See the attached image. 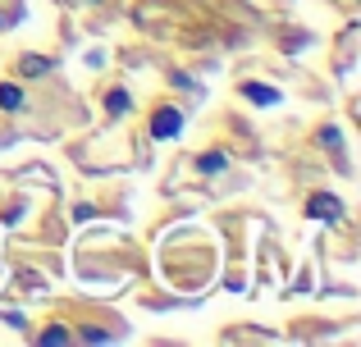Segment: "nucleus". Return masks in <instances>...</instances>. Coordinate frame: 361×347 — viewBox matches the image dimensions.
I'll return each instance as SVG.
<instances>
[{
  "label": "nucleus",
  "mask_w": 361,
  "mask_h": 347,
  "mask_svg": "<svg viewBox=\"0 0 361 347\" xmlns=\"http://www.w3.org/2000/svg\"><path fill=\"white\" fill-rule=\"evenodd\" d=\"M178 133H183V115H178L174 106H165L151 119V137H156V142H169V137H178Z\"/></svg>",
  "instance_id": "1"
},
{
  "label": "nucleus",
  "mask_w": 361,
  "mask_h": 347,
  "mask_svg": "<svg viewBox=\"0 0 361 347\" xmlns=\"http://www.w3.org/2000/svg\"><path fill=\"white\" fill-rule=\"evenodd\" d=\"M307 215H316V220H343V201H338V196H325V192H316L307 201Z\"/></svg>",
  "instance_id": "2"
},
{
  "label": "nucleus",
  "mask_w": 361,
  "mask_h": 347,
  "mask_svg": "<svg viewBox=\"0 0 361 347\" xmlns=\"http://www.w3.org/2000/svg\"><path fill=\"white\" fill-rule=\"evenodd\" d=\"M243 96L256 101V106H279V92H274V87H261V82H247Z\"/></svg>",
  "instance_id": "3"
},
{
  "label": "nucleus",
  "mask_w": 361,
  "mask_h": 347,
  "mask_svg": "<svg viewBox=\"0 0 361 347\" xmlns=\"http://www.w3.org/2000/svg\"><path fill=\"white\" fill-rule=\"evenodd\" d=\"M18 69H23V78H42V73H51V60L46 55H23Z\"/></svg>",
  "instance_id": "4"
},
{
  "label": "nucleus",
  "mask_w": 361,
  "mask_h": 347,
  "mask_svg": "<svg viewBox=\"0 0 361 347\" xmlns=\"http://www.w3.org/2000/svg\"><path fill=\"white\" fill-rule=\"evenodd\" d=\"M224 165H229V156H224V151H206L202 160H197V170H202V174H224Z\"/></svg>",
  "instance_id": "5"
},
{
  "label": "nucleus",
  "mask_w": 361,
  "mask_h": 347,
  "mask_svg": "<svg viewBox=\"0 0 361 347\" xmlns=\"http://www.w3.org/2000/svg\"><path fill=\"white\" fill-rule=\"evenodd\" d=\"M106 110H110V119L128 115V92H123V87H115V92H110V96H106Z\"/></svg>",
  "instance_id": "6"
},
{
  "label": "nucleus",
  "mask_w": 361,
  "mask_h": 347,
  "mask_svg": "<svg viewBox=\"0 0 361 347\" xmlns=\"http://www.w3.org/2000/svg\"><path fill=\"white\" fill-rule=\"evenodd\" d=\"M23 106V92L14 87V82H5V87H0V110H18Z\"/></svg>",
  "instance_id": "7"
},
{
  "label": "nucleus",
  "mask_w": 361,
  "mask_h": 347,
  "mask_svg": "<svg viewBox=\"0 0 361 347\" xmlns=\"http://www.w3.org/2000/svg\"><path fill=\"white\" fill-rule=\"evenodd\" d=\"M320 142H325L329 146V151H334V160H338V170H343V142H338V128H325V137H320Z\"/></svg>",
  "instance_id": "8"
},
{
  "label": "nucleus",
  "mask_w": 361,
  "mask_h": 347,
  "mask_svg": "<svg viewBox=\"0 0 361 347\" xmlns=\"http://www.w3.org/2000/svg\"><path fill=\"white\" fill-rule=\"evenodd\" d=\"M42 343H51V347H55V343H69V334H64V329H46Z\"/></svg>",
  "instance_id": "9"
}]
</instances>
